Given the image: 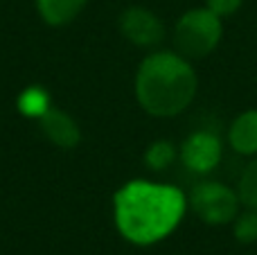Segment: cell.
I'll return each instance as SVG.
<instances>
[{"label": "cell", "mask_w": 257, "mask_h": 255, "mask_svg": "<svg viewBox=\"0 0 257 255\" xmlns=\"http://www.w3.org/2000/svg\"><path fill=\"white\" fill-rule=\"evenodd\" d=\"M185 212L181 190L133 181L115 194V224L128 242L147 246L160 242L178 226Z\"/></svg>", "instance_id": "6da1fadb"}, {"label": "cell", "mask_w": 257, "mask_h": 255, "mask_svg": "<svg viewBox=\"0 0 257 255\" xmlns=\"http://www.w3.org/2000/svg\"><path fill=\"white\" fill-rule=\"evenodd\" d=\"M196 93V75L183 57L172 52L151 54L142 61L136 77L138 102L151 115H176Z\"/></svg>", "instance_id": "7a4b0ae2"}, {"label": "cell", "mask_w": 257, "mask_h": 255, "mask_svg": "<svg viewBox=\"0 0 257 255\" xmlns=\"http://www.w3.org/2000/svg\"><path fill=\"white\" fill-rule=\"evenodd\" d=\"M221 39V21L210 9H192L176 25V48L183 57L203 59L217 48Z\"/></svg>", "instance_id": "3957f363"}, {"label": "cell", "mask_w": 257, "mask_h": 255, "mask_svg": "<svg viewBox=\"0 0 257 255\" xmlns=\"http://www.w3.org/2000/svg\"><path fill=\"white\" fill-rule=\"evenodd\" d=\"M239 201L241 199L232 192L230 188L221 183H199L192 190L190 203L194 212L205 221V224H228L239 215Z\"/></svg>", "instance_id": "277c9868"}, {"label": "cell", "mask_w": 257, "mask_h": 255, "mask_svg": "<svg viewBox=\"0 0 257 255\" xmlns=\"http://www.w3.org/2000/svg\"><path fill=\"white\" fill-rule=\"evenodd\" d=\"M219 161H221V143L214 134L199 131V134H192L183 143V163L192 172L205 174V172L214 170L219 165Z\"/></svg>", "instance_id": "5b68a950"}, {"label": "cell", "mask_w": 257, "mask_h": 255, "mask_svg": "<svg viewBox=\"0 0 257 255\" xmlns=\"http://www.w3.org/2000/svg\"><path fill=\"white\" fill-rule=\"evenodd\" d=\"M120 25L124 36L136 45H156L163 41V34H165L163 23L142 7L126 9L120 18Z\"/></svg>", "instance_id": "8992f818"}, {"label": "cell", "mask_w": 257, "mask_h": 255, "mask_svg": "<svg viewBox=\"0 0 257 255\" xmlns=\"http://www.w3.org/2000/svg\"><path fill=\"white\" fill-rule=\"evenodd\" d=\"M39 120H41V126H43V134L54 145H59L63 149H72L79 143V129H77L75 120L70 115H66L63 111H59V108L50 106Z\"/></svg>", "instance_id": "52a82bcc"}, {"label": "cell", "mask_w": 257, "mask_h": 255, "mask_svg": "<svg viewBox=\"0 0 257 255\" xmlns=\"http://www.w3.org/2000/svg\"><path fill=\"white\" fill-rule=\"evenodd\" d=\"M230 145L239 154H257V108L241 113L232 122Z\"/></svg>", "instance_id": "ba28073f"}, {"label": "cell", "mask_w": 257, "mask_h": 255, "mask_svg": "<svg viewBox=\"0 0 257 255\" xmlns=\"http://www.w3.org/2000/svg\"><path fill=\"white\" fill-rule=\"evenodd\" d=\"M86 0H39V12L50 25H66L84 9Z\"/></svg>", "instance_id": "9c48e42d"}, {"label": "cell", "mask_w": 257, "mask_h": 255, "mask_svg": "<svg viewBox=\"0 0 257 255\" xmlns=\"http://www.w3.org/2000/svg\"><path fill=\"white\" fill-rule=\"evenodd\" d=\"M18 108H21L23 115L41 117L50 108V97L43 88L34 86V88H27L25 93L18 97Z\"/></svg>", "instance_id": "30bf717a"}, {"label": "cell", "mask_w": 257, "mask_h": 255, "mask_svg": "<svg viewBox=\"0 0 257 255\" xmlns=\"http://www.w3.org/2000/svg\"><path fill=\"white\" fill-rule=\"evenodd\" d=\"M239 199L250 208L257 210V161H253L244 170L239 179Z\"/></svg>", "instance_id": "8fae6325"}, {"label": "cell", "mask_w": 257, "mask_h": 255, "mask_svg": "<svg viewBox=\"0 0 257 255\" xmlns=\"http://www.w3.org/2000/svg\"><path fill=\"white\" fill-rule=\"evenodd\" d=\"M235 237L241 244H250L257 239V210L241 212L235 217Z\"/></svg>", "instance_id": "7c38bea8"}, {"label": "cell", "mask_w": 257, "mask_h": 255, "mask_svg": "<svg viewBox=\"0 0 257 255\" xmlns=\"http://www.w3.org/2000/svg\"><path fill=\"white\" fill-rule=\"evenodd\" d=\"M174 147L172 143H154L149 147V152H147V163H149V167H154V170H163V167H167L169 163L174 161Z\"/></svg>", "instance_id": "4fadbf2b"}, {"label": "cell", "mask_w": 257, "mask_h": 255, "mask_svg": "<svg viewBox=\"0 0 257 255\" xmlns=\"http://www.w3.org/2000/svg\"><path fill=\"white\" fill-rule=\"evenodd\" d=\"M239 7H241V0H208V9L217 14L219 18L230 16V14H235Z\"/></svg>", "instance_id": "5bb4252c"}]
</instances>
